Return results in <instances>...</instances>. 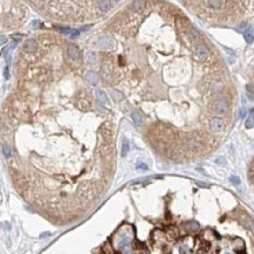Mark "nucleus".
<instances>
[{
    "label": "nucleus",
    "instance_id": "obj_1",
    "mask_svg": "<svg viewBox=\"0 0 254 254\" xmlns=\"http://www.w3.org/2000/svg\"><path fill=\"white\" fill-rule=\"evenodd\" d=\"M212 107H213V110L215 112H218V114H225V112L228 110V103L226 100L220 98V100H217V101L213 103Z\"/></svg>",
    "mask_w": 254,
    "mask_h": 254
},
{
    "label": "nucleus",
    "instance_id": "obj_2",
    "mask_svg": "<svg viewBox=\"0 0 254 254\" xmlns=\"http://www.w3.org/2000/svg\"><path fill=\"white\" fill-rule=\"evenodd\" d=\"M101 75H102L103 80L106 82H111L114 80L112 77V68L108 65V63H104L101 68Z\"/></svg>",
    "mask_w": 254,
    "mask_h": 254
},
{
    "label": "nucleus",
    "instance_id": "obj_3",
    "mask_svg": "<svg viewBox=\"0 0 254 254\" xmlns=\"http://www.w3.org/2000/svg\"><path fill=\"white\" fill-rule=\"evenodd\" d=\"M224 128V122L221 118L219 117H214L210 121V129L212 130L213 132H220Z\"/></svg>",
    "mask_w": 254,
    "mask_h": 254
},
{
    "label": "nucleus",
    "instance_id": "obj_4",
    "mask_svg": "<svg viewBox=\"0 0 254 254\" xmlns=\"http://www.w3.org/2000/svg\"><path fill=\"white\" fill-rule=\"evenodd\" d=\"M98 46L103 49H109L114 46V40L109 36H102L98 40Z\"/></svg>",
    "mask_w": 254,
    "mask_h": 254
},
{
    "label": "nucleus",
    "instance_id": "obj_5",
    "mask_svg": "<svg viewBox=\"0 0 254 254\" xmlns=\"http://www.w3.org/2000/svg\"><path fill=\"white\" fill-rule=\"evenodd\" d=\"M204 5H206L207 8H211L213 11H218V9H221L224 6V1H204L203 3Z\"/></svg>",
    "mask_w": 254,
    "mask_h": 254
},
{
    "label": "nucleus",
    "instance_id": "obj_6",
    "mask_svg": "<svg viewBox=\"0 0 254 254\" xmlns=\"http://www.w3.org/2000/svg\"><path fill=\"white\" fill-rule=\"evenodd\" d=\"M68 54L74 61H80V50L76 46H69L68 48Z\"/></svg>",
    "mask_w": 254,
    "mask_h": 254
},
{
    "label": "nucleus",
    "instance_id": "obj_7",
    "mask_svg": "<svg viewBox=\"0 0 254 254\" xmlns=\"http://www.w3.org/2000/svg\"><path fill=\"white\" fill-rule=\"evenodd\" d=\"M56 29L59 32H61L62 34H66V35H73V36H77L80 31L77 29H74V28H69V27H56Z\"/></svg>",
    "mask_w": 254,
    "mask_h": 254
},
{
    "label": "nucleus",
    "instance_id": "obj_8",
    "mask_svg": "<svg viewBox=\"0 0 254 254\" xmlns=\"http://www.w3.org/2000/svg\"><path fill=\"white\" fill-rule=\"evenodd\" d=\"M196 54H197V56L199 59H204L209 55V49L206 48V46H204V45H198L196 47Z\"/></svg>",
    "mask_w": 254,
    "mask_h": 254
},
{
    "label": "nucleus",
    "instance_id": "obj_9",
    "mask_svg": "<svg viewBox=\"0 0 254 254\" xmlns=\"http://www.w3.org/2000/svg\"><path fill=\"white\" fill-rule=\"evenodd\" d=\"M244 38H245V40L248 42V44H251V42H253L254 40V26H250L247 27L245 31H244Z\"/></svg>",
    "mask_w": 254,
    "mask_h": 254
},
{
    "label": "nucleus",
    "instance_id": "obj_10",
    "mask_svg": "<svg viewBox=\"0 0 254 254\" xmlns=\"http://www.w3.org/2000/svg\"><path fill=\"white\" fill-rule=\"evenodd\" d=\"M85 80L87 81V82L91 83V85H96L98 81V77L94 71H87L85 75Z\"/></svg>",
    "mask_w": 254,
    "mask_h": 254
},
{
    "label": "nucleus",
    "instance_id": "obj_11",
    "mask_svg": "<svg viewBox=\"0 0 254 254\" xmlns=\"http://www.w3.org/2000/svg\"><path fill=\"white\" fill-rule=\"evenodd\" d=\"M35 48H36V44L34 40H28L26 44H25V47H23V49L26 50L27 53H34Z\"/></svg>",
    "mask_w": 254,
    "mask_h": 254
},
{
    "label": "nucleus",
    "instance_id": "obj_12",
    "mask_svg": "<svg viewBox=\"0 0 254 254\" xmlns=\"http://www.w3.org/2000/svg\"><path fill=\"white\" fill-rule=\"evenodd\" d=\"M96 97H97V100L100 101V103H102V104H106L108 101V96L106 95V93L103 91V90H96Z\"/></svg>",
    "mask_w": 254,
    "mask_h": 254
},
{
    "label": "nucleus",
    "instance_id": "obj_13",
    "mask_svg": "<svg viewBox=\"0 0 254 254\" xmlns=\"http://www.w3.org/2000/svg\"><path fill=\"white\" fill-rule=\"evenodd\" d=\"M96 4L98 5V8L101 9V11H103V12H107L108 9L111 7L112 3H111V1H97Z\"/></svg>",
    "mask_w": 254,
    "mask_h": 254
},
{
    "label": "nucleus",
    "instance_id": "obj_14",
    "mask_svg": "<svg viewBox=\"0 0 254 254\" xmlns=\"http://www.w3.org/2000/svg\"><path fill=\"white\" fill-rule=\"evenodd\" d=\"M86 60H87L88 63L95 65V63L97 62V55H96V53H94V52H89V53H87V55H86Z\"/></svg>",
    "mask_w": 254,
    "mask_h": 254
},
{
    "label": "nucleus",
    "instance_id": "obj_15",
    "mask_svg": "<svg viewBox=\"0 0 254 254\" xmlns=\"http://www.w3.org/2000/svg\"><path fill=\"white\" fill-rule=\"evenodd\" d=\"M186 144L190 149H197V148L199 147V143H198V141H197L194 137H190V138L186 141Z\"/></svg>",
    "mask_w": 254,
    "mask_h": 254
},
{
    "label": "nucleus",
    "instance_id": "obj_16",
    "mask_svg": "<svg viewBox=\"0 0 254 254\" xmlns=\"http://www.w3.org/2000/svg\"><path fill=\"white\" fill-rule=\"evenodd\" d=\"M246 128H253L254 127V109H252V111L250 112V116H248V118H247V121H246Z\"/></svg>",
    "mask_w": 254,
    "mask_h": 254
},
{
    "label": "nucleus",
    "instance_id": "obj_17",
    "mask_svg": "<svg viewBox=\"0 0 254 254\" xmlns=\"http://www.w3.org/2000/svg\"><path fill=\"white\" fill-rule=\"evenodd\" d=\"M132 118H134V122L136 123V124H141L143 121V117L142 115H141V112L137 111V110H135V111H132Z\"/></svg>",
    "mask_w": 254,
    "mask_h": 254
},
{
    "label": "nucleus",
    "instance_id": "obj_18",
    "mask_svg": "<svg viewBox=\"0 0 254 254\" xmlns=\"http://www.w3.org/2000/svg\"><path fill=\"white\" fill-rule=\"evenodd\" d=\"M128 152H129V142L124 138L122 142V156H127Z\"/></svg>",
    "mask_w": 254,
    "mask_h": 254
},
{
    "label": "nucleus",
    "instance_id": "obj_19",
    "mask_svg": "<svg viewBox=\"0 0 254 254\" xmlns=\"http://www.w3.org/2000/svg\"><path fill=\"white\" fill-rule=\"evenodd\" d=\"M111 96L115 101H121L123 98V94L117 91V90H111Z\"/></svg>",
    "mask_w": 254,
    "mask_h": 254
},
{
    "label": "nucleus",
    "instance_id": "obj_20",
    "mask_svg": "<svg viewBox=\"0 0 254 254\" xmlns=\"http://www.w3.org/2000/svg\"><path fill=\"white\" fill-rule=\"evenodd\" d=\"M143 5H145V3L144 1H135L134 3V8L137 11V12H139V11H142L143 8H144V6Z\"/></svg>",
    "mask_w": 254,
    "mask_h": 254
},
{
    "label": "nucleus",
    "instance_id": "obj_21",
    "mask_svg": "<svg viewBox=\"0 0 254 254\" xmlns=\"http://www.w3.org/2000/svg\"><path fill=\"white\" fill-rule=\"evenodd\" d=\"M3 152H4L6 158H9V157H11V149H9V147L7 144H3Z\"/></svg>",
    "mask_w": 254,
    "mask_h": 254
},
{
    "label": "nucleus",
    "instance_id": "obj_22",
    "mask_svg": "<svg viewBox=\"0 0 254 254\" xmlns=\"http://www.w3.org/2000/svg\"><path fill=\"white\" fill-rule=\"evenodd\" d=\"M130 242V238H128V236H124L122 240H120V242H118V247H125L127 245H129Z\"/></svg>",
    "mask_w": 254,
    "mask_h": 254
},
{
    "label": "nucleus",
    "instance_id": "obj_23",
    "mask_svg": "<svg viewBox=\"0 0 254 254\" xmlns=\"http://www.w3.org/2000/svg\"><path fill=\"white\" fill-rule=\"evenodd\" d=\"M198 227H199V226H198V224L194 223V221H192V223H189L186 225V228L189 230V231H194V230H197Z\"/></svg>",
    "mask_w": 254,
    "mask_h": 254
},
{
    "label": "nucleus",
    "instance_id": "obj_24",
    "mask_svg": "<svg viewBox=\"0 0 254 254\" xmlns=\"http://www.w3.org/2000/svg\"><path fill=\"white\" fill-rule=\"evenodd\" d=\"M189 35L191 36L192 40H196L197 38H198V33H197V31L194 28H190V29H189Z\"/></svg>",
    "mask_w": 254,
    "mask_h": 254
},
{
    "label": "nucleus",
    "instance_id": "obj_25",
    "mask_svg": "<svg viewBox=\"0 0 254 254\" xmlns=\"http://www.w3.org/2000/svg\"><path fill=\"white\" fill-rule=\"evenodd\" d=\"M136 169H137V170H143V171H147V170H148V165L145 164V163L138 162V163H136Z\"/></svg>",
    "mask_w": 254,
    "mask_h": 254
},
{
    "label": "nucleus",
    "instance_id": "obj_26",
    "mask_svg": "<svg viewBox=\"0 0 254 254\" xmlns=\"http://www.w3.org/2000/svg\"><path fill=\"white\" fill-rule=\"evenodd\" d=\"M230 180H231L233 184H236V185H239V184H240V179L238 178L236 176H232L231 178H230Z\"/></svg>",
    "mask_w": 254,
    "mask_h": 254
},
{
    "label": "nucleus",
    "instance_id": "obj_27",
    "mask_svg": "<svg viewBox=\"0 0 254 254\" xmlns=\"http://www.w3.org/2000/svg\"><path fill=\"white\" fill-rule=\"evenodd\" d=\"M246 116V108L242 107L240 108V110H239V118H244Z\"/></svg>",
    "mask_w": 254,
    "mask_h": 254
},
{
    "label": "nucleus",
    "instance_id": "obj_28",
    "mask_svg": "<svg viewBox=\"0 0 254 254\" xmlns=\"http://www.w3.org/2000/svg\"><path fill=\"white\" fill-rule=\"evenodd\" d=\"M0 41H1V45H5L6 41H7V38H6L5 35H1L0 36Z\"/></svg>",
    "mask_w": 254,
    "mask_h": 254
},
{
    "label": "nucleus",
    "instance_id": "obj_29",
    "mask_svg": "<svg viewBox=\"0 0 254 254\" xmlns=\"http://www.w3.org/2000/svg\"><path fill=\"white\" fill-rule=\"evenodd\" d=\"M39 23H40V21L35 20V21L32 23V27H33V28H38V27H39Z\"/></svg>",
    "mask_w": 254,
    "mask_h": 254
},
{
    "label": "nucleus",
    "instance_id": "obj_30",
    "mask_svg": "<svg viewBox=\"0 0 254 254\" xmlns=\"http://www.w3.org/2000/svg\"><path fill=\"white\" fill-rule=\"evenodd\" d=\"M5 77H6V79H8V77H9V74H8V66H6V68H5Z\"/></svg>",
    "mask_w": 254,
    "mask_h": 254
},
{
    "label": "nucleus",
    "instance_id": "obj_31",
    "mask_svg": "<svg viewBox=\"0 0 254 254\" xmlns=\"http://www.w3.org/2000/svg\"><path fill=\"white\" fill-rule=\"evenodd\" d=\"M247 96H248L251 100H254V95H253V94H251L250 91H247Z\"/></svg>",
    "mask_w": 254,
    "mask_h": 254
},
{
    "label": "nucleus",
    "instance_id": "obj_32",
    "mask_svg": "<svg viewBox=\"0 0 254 254\" xmlns=\"http://www.w3.org/2000/svg\"><path fill=\"white\" fill-rule=\"evenodd\" d=\"M251 225H252V227L254 228V220H252V221H251Z\"/></svg>",
    "mask_w": 254,
    "mask_h": 254
},
{
    "label": "nucleus",
    "instance_id": "obj_33",
    "mask_svg": "<svg viewBox=\"0 0 254 254\" xmlns=\"http://www.w3.org/2000/svg\"><path fill=\"white\" fill-rule=\"evenodd\" d=\"M124 254H131V253H130V252H125Z\"/></svg>",
    "mask_w": 254,
    "mask_h": 254
},
{
    "label": "nucleus",
    "instance_id": "obj_34",
    "mask_svg": "<svg viewBox=\"0 0 254 254\" xmlns=\"http://www.w3.org/2000/svg\"><path fill=\"white\" fill-rule=\"evenodd\" d=\"M225 254H228V253H225Z\"/></svg>",
    "mask_w": 254,
    "mask_h": 254
}]
</instances>
